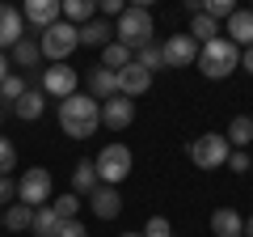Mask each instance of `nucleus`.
Segmentation results:
<instances>
[{"label":"nucleus","instance_id":"obj_1","mask_svg":"<svg viewBox=\"0 0 253 237\" xmlns=\"http://www.w3.org/2000/svg\"><path fill=\"white\" fill-rule=\"evenodd\" d=\"M59 127L72 140H89L101 127V102H93L89 93H72L59 102Z\"/></svg>","mask_w":253,"mask_h":237},{"label":"nucleus","instance_id":"obj_2","mask_svg":"<svg viewBox=\"0 0 253 237\" xmlns=\"http://www.w3.org/2000/svg\"><path fill=\"white\" fill-rule=\"evenodd\" d=\"M194 64H199V72L207 76V81H228V76L241 68V47H232L219 34V38H211V43L199 47V59H194Z\"/></svg>","mask_w":253,"mask_h":237},{"label":"nucleus","instance_id":"obj_3","mask_svg":"<svg viewBox=\"0 0 253 237\" xmlns=\"http://www.w3.org/2000/svg\"><path fill=\"white\" fill-rule=\"evenodd\" d=\"M152 34H156V26H152V13H148L144 4H126L123 17L114 21V43H123L131 55L152 43Z\"/></svg>","mask_w":253,"mask_h":237},{"label":"nucleus","instance_id":"obj_4","mask_svg":"<svg viewBox=\"0 0 253 237\" xmlns=\"http://www.w3.org/2000/svg\"><path fill=\"white\" fill-rule=\"evenodd\" d=\"M131 165H135V157H131L126 144H106L97 157H93V170H97L101 186H118L126 174H131Z\"/></svg>","mask_w":253,"mask_h":237},{"label":"nucleus","instance_id":"obj_5","mask_svg":"<svg viewBox=\"0 0 253 237\" xmlns=\"http://www.w3.org/2000/svg\"><path fill=\"white\" fill-rule=\"evenodd\" d=\"M228 140L224 131H207V136H194L190 140V161L199 165V170H224L228 165Z\"/></svg>","mask_w":253,"mask_h":237},{"label":"nucleus","instance_id":"obj_6","mask_svg":"<svg viewBox=\"0 0 253 237\" xmlns=\"http://www.w3.org/2000/svg\"><path fill=\"white\" fill-rule=\"evenodd\" d=\"M38 51H42V59H51V64H63L68 55L76 51V26H68V21H55V26H46L42 34H38Z\"/></svg>","mask_w":253,"mask_h":237},{"label":"nucleus","instance_id":"obj_7","mask_svg":"<svg viewBox=\"0 0 253 237\" xmlns=\"http://www.w3.org/2000/svg\"><path fill=\"white\" fill-rule=\"evenodd\" d=\"M51 170H42V165H34V170H26L17 178V199L26 203V208H46L51 203Z\"/></svg>","mask_w":253,"mask_h":237},{"label":"nucleus","instance_id":"obj_8","mask_svg":"<svg viewBox=\"0 0 253 237\" xmlns=\"http://www.w3.org/2000/svg\"><path fill=\"white\" fill-rule=\"evenodd\" d=\"M161 55H165V68H190L199 59V43L190 34H169L161 43Z\"/></svg>","mask_w":253,"mask_h":237},{"label":"nucleus","instance_id":"obj_9","mask_svg":"<svg viewBox=\"0 0 253 237\" xmlns=\"http://www.w3.org/2000/svg\"><path fill=\"white\" fill-rule=\"evenodd\" d=\"M42 93H46V98H55V102L72 98V93H76V68H68V64L42 68Z\"/></svg>","mask_w":253,"mask_h":237},{"label":"nucleus","instance_id":"obj_10","mask_svg":"<svg viewBox=\"0 0 253 237\" xmlns=\"http://www.w3.org/2000/svg\"><path fill=\"white\" fill-rule=\"evenodd\" d=\"M131 123H135V102H131V98L114 93L110 102H101V127H110V131H126Z\"/></svg>","mask_w":253,"mask_h":237},{"label":"nucleus","instance_id":"obj_11","mask_svg":"<svg viewBox=\"0 0 253 237\" xmlns=\"http://www.w3.org/2000/svg\"><path fill=\"white\" fill-rule=\"evenodd\" d=\"M21 38H26L21 9H13V4H0V51H13Z\"/></svg>","mask_w":253,"mask_h":237},{"label":"nucleus","instance_id":"obj_12","mask_svg":"<svg viewBox=\"0 0 253 237\" xmlns=\"http://www.w3.org/2000/svg\"><path fill=\"white\" fill-rule=\"evenodd\" d=\"M148 89H152V72H144V68H139L135 59H131V64H126L123 72H118V93L135 102L139 93H148Z\"/></svg>","mask_w":253,"mask_h":237},{"label":"nucleus","instance_id":"obj_13","mask_svg":"<svg viewBox=\"0 0 253 237\" xmlns=\"http://www.w3.org/2000/svg\"><path fill=\"white\" fill-rule=\"evenodd\" d=\"M84 85H89L84 93H89L93 102H110V98L118 93V72H110V68H101V64H97V68H89Z\"/></svg>","mask_w":253,"mask_h":237},{"label":"nucleus","instance_id":"obj_14","mask_svg":"<svg viewBox=\"0 0 253 237\" xmlns=\"http://www.w3.org/2000/svg\"><path fill=\"white\" fill-rule=\"evenodd\" d=\"M21 21H34L38 34H42L46 26L59 21V0H26V4H21Z\"/></svg>","mask_w":253,"mask_h":237},{"label":"nucleus","instance_id":"obj_15","mask_svg":"<svg viewBox=\"0 0 253 237\" xmlns=\"http://www.w3.org/2000/svg\"><path fill=\"white\" fill-rule=\"evenodd\" d=\"M211 237H245V216L236 208H215L211 212Z\"/></svg>","mask_w":253,"mask_h":237},{"label":"nucleus","instance_id":"obj_16","mask_svg":"<svg viewBox=\"0 0 253 237\" xmlns=\"http://www.w3.org/2000/svg\"><path fill=\"white\" fill-rule=\"evenodd\" d=\"M224 38L232 47H241V51H245V47H253V9H236L232 17H228V34Z\"/></svg>","mask_w":253,"mask_h":237},{"label":"nucleus","instance_id":"obj_17","mask_svg":"<svg viewBox=\"0 0 253 237\" xmlns=\"http://www.w3.org/2000/svg\"><path fill=\"white\" fill-rule=\"evenodd\" d=\"M89 208L97 220H114L118 212H123V199H118V186H97V191L89 195Z\"/></svg>","mask_w":253,"mask_h":237},{"label":"nucleus","instance_id":"obj_18","mask_svg":"<svg viewBox=\"0 0 253 237\" xmlns=\"http://www.w3.org/2000/svg\"><path fill=\"white\" fill-rule=\"evenodd\" d=\"M59 17L81 30V26H89V21L97 17V4H93V0H59Z\"/></svg>","mask_w":253,"mask_h":237},{"label":"nucleus","instance_id":"obj_19","mask_svg":"<svg viewBox=\"0 0 253 237\" xmlns=\"http://www.w3.org/2000/svg\"><path fill=\"white\" fill-rule=\"evenodd\" d=\"M76 43H81V47H97V51H101L106 43H114V30H110V21L93 17L89 26H81V30H76Z\"/></svg>","mask_w":253,"mask_h":237},{"label":"nucleus","instance_id":"obj_20","mask_svg":"<svg viewBox=\"0 0 253 237\" xmlns=\"http://www.w3.org/2000/svg\"><path fill=\"white\" fill-rule=\"evenodd\" d=\"M97 186H101V182H97L93 161H76V170H72V195H76V199H89Z\"/></svg>","mask_w":253,"mask_h":237},{"label":"nucleus","instance_id":"obj_21","mask_svg":"<svg viewBox=\"0 0 253 237\" xmlns=\"http://www.w3.org/2000/svg\"><path fill=\"white\" fill-rule=\"evenodd\" d=\"M42 98H46L42 89H26V93L17 98V102H13V115H17V118H26V123H34V118H42V106H46Z\"/></svg>","mask_w":253,"mask_h":237},{"label":"nucleus","instance_id":"obj_22","mask_svg":"<svg viewBox=\"0 0 253 237\" xmlns=\"http://www.w3.org/2000/svg\"><path fill=\"white\" fill-rule=\"evenodd\" d=\"M224 140H228V148H245V144H253V118H249V115H236L232 123H228Z\"/></svg>","mask_w":253,"mask_h":237},{"label":"nucleus","instance_id":"obj_23","mask_svg":"<svg viewBox=\"0 0 253 237\" xmlns=\"http://www.w3.org/2000/svg\"><path fill=\"white\" fill-rule=\"evenodd\" d=\"M38 59H42V51H38V38H30V34H26L17 47H13V64H17V68H30V72H34Z\"/></svg>","mask_w":253,"mask_h":237},{"label":"nucleus","instance_id":"obj_24","mask_svg":"<svg viewBox=\"0 0 253 237\" xmlns=\"http://www.w3.org/2000/svg\"><path fill=\"white\" fill-rule=\"evenodd\" d=\"M30 233H34V237H55V233H59V216L51 212V203H46V208H34Z\"/></svg>","mask_w":253,"mask_h":237},{"label":"nucleus","instance_id":"obj_25","mask_svg":"<svg viewBox=\"0 0 253 237\" xmlns=\"http://www.w3.org/2000/svg\"><path fill=\"white\" fill-rule=\"evenodd\" d=\"M131 59H135V55L126 51L123 43H106V47H101V68H110V72H123Z\"/></svg>","mask_w":253,"mask_h":237},{"label":"nucleus","instance_id":"obj_26","mask_svg":"<svg viewBox=\"0 0 253 237\" xmlns=\"http://www.w3.org/2000/svg\"><path fill=\"white\" fill-rule=\"evenodd\" d=\"M186 34L203 47V43H211V38H219V26L207 17V13H194V17H190V30H186Z\"/></svg>","mask_w":253,"mask_h":237},{"label":"nucleus","instance_id":"obj_27","mask_svg":"<svg viewBox=\"0 0 253 237\" xmlns=\"http://www.w3.org/2000/svg\"><path fill=\"white\" fill-rule=\"evenodd\" d=\"M30 220H34V208H26V203H9V208H4V225H9L13 233H26Z\"/></svg>","mask_w":253,"mask_h":237},{"label":"nucleus","instance_id":"obj_28","mask_svg":"<svg viewBox=\"0 0 253 237\" xmlns=\"http://www.w3.org/2000/svg\"><path fill=\"white\" fill-rule=\"evenodd\" d=\"M135 64L144 68V72H161V68H165L161 43H148V47H139V51H135Z\"/></svg>","mask_w":253,"mask_h":237},{"label":"nucleus","instance_id":"obj_29","mask_svg":"<svg viewBox=\"0 0 253 237\" xmlns=\"http://www.w3.org/2000/svg\"><path fill=\"white\" fill-rule=\"evenodd\" d=\"M21 93H26V76L9 72V76H4V81H0V102H9V106H13V102H17Z\"/></svg>","mask_w":253,"mask_h":237},{"label":"nucleus","instance_id":"obj_30","mask_svg":"<svg viewBox=\"0 0 253 237\" xmlns=\"http://www.w3.org/2000/svg\"><path fill=\"white\" fill-rule=\"evenodd\" d=\"M203 13L219 26V21H228V17L236 13V4H232V0H203Z\"/></svg>","mask_w":253,"mask_h":237},{"label":"nucleus","instance_id":"obj_31","mask_svg":"<svg viewBox=\"0 0 253 237\" xmlns=\"http://www.w3.org/2000/svg\"><path fill=\"white\" fill-rule=\"evenodd\" d=\"M51 212L59 220H76V212H81V199L76 195H59V199H51Z\"/></svg>","mask_w":253,"mask_h":237},{"label":"nucleus","instance_id":"obj_32","mask_svg":"<svg viewBox=\"0 0 253 237\" xmlns=\"http://www.w3.org/2000/svg\"><path fill=\"white\" fill-rule=\"evenodd\" d=\"M9 170H17V148H13V140L0 136V178H9Z\"/></svg>","mask_w":253,"mask_h":237},{"label":"nucleus","instance_id":"obj_33","mask_svg":"<svg viewBox=\"0 0 253 237\" xmlns=\"http://www.w3.org/2000/svg\"><path fill=\"white\" fill-rule=\"evenodd\" d=\"M228 170H232V174L253 170V165H249V153H245V148H232V153H228Z\"/></svg>","mask_w":253,"mask_h":237},{"label":"nucleus","instance_id":"obj_34","mask_svg":"<svg viewBox=\"0 0 253 237\" xmlns=\"http://www.w3.org/2000/svg\"><path fill=\"white\" fill-rule=\"evenodd\" d=\"M55 237H89V229H84L81 220H59V233Z\"/></svg>","mask_w":253,"mask_h":237},{"label":"nucleus","instance_id":"obj_35","mask_svg":"<svg viewBox=\"0 0 253 237\" xmlns=\"http://www.w3.org/2000/svg\"><path fill=\"white\" fill-rule=\"evenodd\" d=\"M13 199H17V182L13 178H0V208H9Z\"/></svg>","mask_w":253,"mask_h":237},{"label":"nucleus","instance_id":"obj_36","mask_svg":"<svg viewBox=\"0 0 253 237\" xmlns=\"http://www.w3.org/2000/svg\"><path fill=\"white\" fill-rule=\"evenodd\" d=\"M241 68L253 76V47H245V51H241Z\"/></svg>","mask_w":253,"mask_h":237},{"label":"nucleus","instance_id":"obj_37","mask_svg":"<svg viewBox=\"0 0 253 237\" xmlns=\"http://www.w3.org/2000/svg\"><path fill=\"white\" fill-rule=\"evenodd\" d=\"M4 76H9V55L0 51V81H4Z\"/></svg>","mask_w":253,"mask_h":237},{"label":"nucleus","instance_id":"obj_38","mask_svg":"<svg viewBox=\"0 0 253 237\" xmlns=\"http://www.w3.org/2000/svg\"><path fill=\"white\" fill-rule=\"evenodd\" d=\"M245 237H253V216H249V220H245Z\"/></svg>","mask_w":253,"mask_h":237},{"label":"nucleus","instance_id":"obj_39","mask_svg":"<svg viewBox=\"0 0 253 237\" xmlns=\"http://www.w3.org/2000/svg\"><path fill=\"white\" fill-rule=\"evenodd\" d=\"M0 229H4V208H0Z\"/></svg>","mask_w":253,"mask_h":237},{"label":"nucleus","instance_id":"obj_40","mask_svg":"<svg viewBox=\"0 0 253 237\" xmlns=\"http://www.w3.org/2000/svg\"><path fill=\"white\" fill-rule=\"evenodd\" d=\"M123 237H144V233H123Z\"/></svg>","mask_w":253,"mask_h":237},{"label":"nucleus","instance_id":"obj_41","mask_svg":"<svg viewBox=\"0 0 253 237\" xmlns=\"http://www.w3.org/2000/svg\"><path fill=\"white\" fill-rule=\"evenodd\" d=\"M0 123H4V110H0Z\"/></svg>","mask_w":253,"mask_h":237},{"label":"nucleus","instance_id":"obj_42","mask_svg":"<svg viewBox=\"0 0 253 237\" xmlns=\"http://www.w3.org/2000/svg\"><path fill=\"white\" fill-rule=\"evenodd\" d=\"M249 165H253V153H249Z\"/></svg>","mask_w":253,"mask_h":237}]
</instances>
